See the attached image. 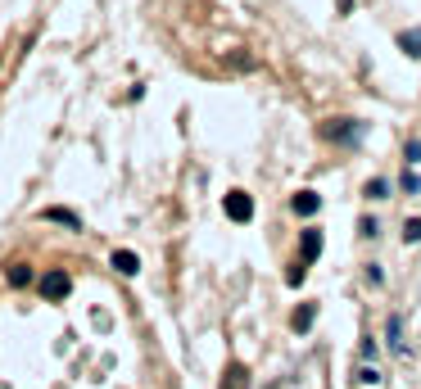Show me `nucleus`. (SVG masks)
Returning <instances> with one entry per match:
<instances>
[{"label": "nucleus", "mask_w": 421, "mask_h": 389, "mask_svg": "<svg viewBox=\"0 0 421 389\" xmlns=\"http://www.w3.org/2000/svg\"><path fill=\"white\" fill-rule=\"evenodd\" d=\"M222 209H227L231 222H250V217H254V199H250L245 190H231L227 199H222Z\"/></svg>", "instance_id": "f257e3e1"}, {"label": "nucleus", "mask_w": 421, "mask_h": 389, "mask_svg": "<svg viewBox=\"0 0 421 389\" xmlns=\"http://www.w3.org/2000/svg\"><path fill=\"white\" fill-rule=\"evenodd\" d=\"M290 209L299 213V217H313V213L321 209V194H313V190H299V194L290 199Z\"/></svg>", "instance_id": "f03ea898"}, {"label": "nucleus", "mask_w": 421, "mask_h": 389, "mask_svg": "<svg viewBox=\"0 0 421 389\" xmlns=\"http://www.w3.org/2000/svg\"><path fill=\"white\" fill-rule=\"evenodd\" d=\"M317 253H321V231L308 226V231H304V263H313Z\"/></svg>", "instance_id": "7ed1b4c3"}, {"label": "nucleus", "mask_w": 421, "mask_h": 389, "mask_svg": "<svg viewBox=\"0 0 421 389\" xmlns=\"http://www.w3.org/2000/svg\"><path fill=\"white\" fill-rule=\"evenodd\" d=\"M114 267H118L122 276H136V272H141V258H136V253H127V249H118V253H114Z\"/></svg>", "instance_id": "20e7f679"}, {"label": "nucleus", "mask_w": 421, "mask_h": 389, "mask_svg": "<svg viewBox=\"0 0 421 389\" xmlns=\"http://www.w3.org/2000/svg\"><path fill=\"white\" fill-rule=\"evenodd\" d=\"M313 322H317V303H304V308L290 317V326H294V331H308Z\"/></svg>", "instance_id": "39448f33"}, {"label": "nucleus", "mask_w": 421, "mask_h": 389, "mask_svg": "<svg viewBox=\"0 0 421 389\" xmlns=\"http://www.w3.org/2000/svg\"><path fill=\"white\" fill-rule=\"evenodd\" d=\"M41 290H46V295H50V299H59V295H64V290H68V276H64V272H50V276H46V281H41Z\"/></svg>", "instance_id": "423d86ee"}, {"label": "nucleus", "mask_w": 421, "mask_h": 389, "mask_svg": "<svg viewBox=\"0 0 421 389\" xmlns=\"http://www.w3.org/2000/svg\"><path fill=\"white\" fill-rule=\"evenodd\" d=\"M399 45H403V55H412V59H421V28H412V32H403V36H399Z\"/></svg>", "instance_id": "0eeeda50"}, {"label": "nucleus", "mask_w": 421, "mask_h": 389, "mask_svg": "<svg viewBox=\"0 0 421 389\" xmlns=\"http://www.w3.org/2000/svg\"><path fill=\"white\" fill-rule=\"evenodd\" d=\"M222 389H250V371H245V367H231L227 380H222Z\"/></svg>", "instance_id": "6e6552de"}, {"label": "nucleus", "mask_w": 421, "mask_h": 389, "mask_svg": "<svg viewBox=\"0 0 421 389\" xmlns=\"http://www.w3.org/2000/svg\"><path fill=\"white\" fill-rule=\"evenodd\" d=\"M326 136H331V141H353L358 127H353V123H336V127H326Z\"/></svg>", "instance_id": "1a4fd4ad"}, {"label": "nucleus", "mask_w": 421, "mask_h": 389, "mask_svg": "<svg viewBox=\"0 0 421 389\" xmlns=\"http://www.w3.org/2000/svg\"><path fill=\"white\" fill-rule=\"evenodd\" d=\"M403 240H412V245H421V217H407V222H403Z\"/></svg>", "instance_id": "9d476101"}, {"label": "nucleus", "mask_w": 421, "mask_h": 389, "mask_svg": "<svg viewBox=\"0 0 421 389\" xmlns=\"http://www.w3.org/2000/svg\"><path fill=\"white\" fill-rule=\"evenodd\" d=\"M367 194H371V199H390V181H385V177H376V181L367 186Z\"/></svg>", "instance_id": "9b49d317"}, {"label": "nucleus", "mask_w": 421, "mask_h": 389, "mask_svg": "<svg viewBox=\"0 0 421 389\" xmlns=\"http://www.w3.org/2000/svg\"><path fill=\"white\" fill-rule=\"evenodd\" d=\"M385 335H390V349H399V335H403V322H399V317H390V326H385Z\"/></svg>", "instance_id": "f8f14e48"}, {"label": "nucleus", "mask_w": 421, "mask_h": 389, "mask_svg": "<svg viewBox=\"0 0 421 389\" xmlns=\"http://www.w3.org/2000/svg\"><path fill=\"white\" fill-rule=\"evenodd\" d=\"M304 276H308V263H294V267H290V276H286V281H290V285H304Z\"/></svg>", "instance_id": "ddd939ff"}, {"label": "nucleus", "mask_w": 421, "mask_h": 389, "mask_svg": "<svg viewBox=\"0 0 421 389\" xmlns=\"http://www.w3.org/2000/svg\"><path fill=\"white\" fill-rule=\"evenodd\" d=\"M46 217H55V222H64V226H78V217H73V213H64V209H50Z\"/></svg>", "instance_id": "4468645a"}, {"label": "nucleus", "mask_w": 421, "mask_h": 389, "mask_svg": "<svg viewBox=\"0 0 421 389\" xmlns=\"http://www.w3.org/2000/svg\"><path fill=\"white\" fill-rule=\"evenodd\" d=\"M358 380H363V385H380V371L376 367H363V371H358Z\"/></svg>", "instance_id": "2eb2a0df"}, {"label": "nucleus", "mask_w": 421, "mask_h": 389, "mask_svg": "<svg viewBox=\"0 0 421 389\" xmlns=\"http://www.w3.org/2000/svg\"><path fill=\"white\" fill-rule=\"evenodd\" d=\"M9 281H14V285H28L32 272H28V267H14V272H9Z\"/></svg>", "instance_id": "dca6fc26"}, {"label": "nucleus", "mask_w": 421, "mask_h": 389, "mask_svg": "<svg viewBox=\"0 0 421 389\" xmlns=\"http://www.w3.org/2000/svg\"><path fill=\"white\" fill-rule=\"evenodd\" d=\"M407 163H421V141H412V145H407Z\"/></svg>", "instance_id": "f3484780"}]
</instances>
